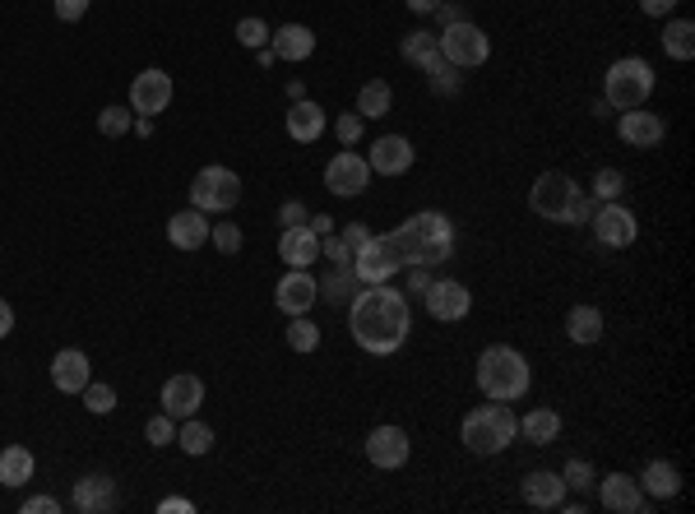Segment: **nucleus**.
Segmentation results:
<instances>
[{"label":"nucleus","mask_w":695,"mask_h":514,"mask_svg":"<svg viewBox=\"0 0 695 514\" xmlns=\"http://www.w3.org/2000/svg\"><path fill=\"white\" fill-rule=\"evenodd\" d=\"M177 445L186 454H195V459H200V454L214 450V431L204 427V422H195V417H186V422L177 427Z\"/></svg>","instance_id":"f704fd0d"},{"label":"nucleus","mask_w":695,"mask_h":514,"mask_svg":"<svg viewBox=\"0 0 695 514\" xmlns=\"http://www.w3.org/2000/svg\"><path fill=\"white\" fill-rule=\"evenodd\" d=\"M422 301H427L431 320H464L468 306H473L468 288L464 283H455V278H431V288L422 292Z\"/></svg>","instance_id":"ddd939ff"},{"label":"nucleus","mask_w":695,"mask_h":514,"mask_svg":"<svg viewBox=\"0 0 695 514\" xmlns=\"http://www.w3.org/2000/svg\"><path fill=\"white\" fill-rule=\"evenodd\" d=\"M278 223H283V227H306V223H311V214H306L302 200H288L283 209H278Z\"/></svg>","instance_id":"de8ad7c7"},{"label":"nucleus","mask_w":695,"mask_h":514,"mask_svg":"<svg viewBox=\"0 0 695 514\" xmlns=\"http://www.w3.org/2000/svg\"><path fill=\"white\" fill-rule=\"evenodd\" d=\"M640 491L654 496V501H672L677 491H682V473L668 464V459H654V464L640 473Z\"/></svg>","instance_id":"bb28decb"},{"label":"nucleus","mask_w":695,"mask_h":514,"mask_svg":"<svg viewBox=\"0 0 695 514\" xmlns=\"http://www.w3.org/2000/svg\"><path fill=\"white\" fill-rule=\"evenodd\" d=\"M362 130H367V116H357V112H348V116H339V121H334V135H339L343 144H357V139H362Z\"/></svg>","instance_id":"a18cd8bd"},{"label":"nucleus","mask_w":695,"mask_h":514,"mask_svg":"<svg viewBox=\"0 0 695 514\" xmlns=\"http://www.w3.org/2000/svg\"><path fill=\"white\" fill-rule=\"evenodd\" d=\"M278 260L288 264V269H311L320 260V237L311 227H283V237H278Z\"/></svg>","instance_id":"aec40b11"},{"label":"nucleus","mask_w":695,"mask_h":514,"mask_svg":"<svg viewBox=\"0 0 695 514\" xmlns=\"http://www.w3.org/2000/svg\"><path fill=\"white\" fill-rule=\"evenodd\" d=\"M237 200H241V176L232 167H204L190 181V209H200V214H228Z\"/></svg>","instance_id":"423d86ee"},{"label":"nucleus","mask_w":695,"mask_h":514,"mask_svg":"<svg viewBox=\"0 0 695 514\" xmlns=\"http://www.w3.org/2000/svg\"><path fill=\"white\" fill-rule=\"evenodd\" d=\"M431 88H436V93H459V75H455V65L445 61L441 70L431 75Z\"/></svg>","instance_id":"09e8293b"},{"label":"nucleus","mask_w":695,"mask_h":514,"mask_svg":"<svg viewBox=\"0 0 695 514\" xmlns=\"http://www.w3.org/2000/svg\"><path fill=\"white\" fill-rule=\"evenodd\" d=\"M89 380H93V366H89L84 352H79V348L56 352V362H51V385L61 389V394H79Z\"/></svg>","instance_id":"4be33fe9"},{"label":"nucleus","mask_w":695,"mask_h":514,"mask_svg":"<svg viewBox=\"0 0 695 514\" xmlns=\"http://www.w3.org/2000/svg\"><path fill=\"white\" fill-rule=\"evenodd\" d=\"M75 510L79 514H107V510H116V482L107 473H89L84 482H75Z\"/></svg>","instance_id":"5701e85b"},{"label":"nucleus","mask_w":695,"mask_h":514,"mask_svg":"<svg viewBox=\"0 0 695 514\" xmlns=\"http://www.w3.org/2000/svg\"><path fill=\"white\" fill-rule=\"evenodd\" d=\"M274 301H278V311H288V315H306L311 306L320 301V283L306 269H292L283 283H278V292H274Z\"/></svg>","instance_id":"f3484780"},{"label":"nucleus","mask_w":695,"mask_h":514,"mask_svg":"<svg viewBox=\"0 0 695 514\" xmlns=\"http://www.w3.org/2000/svg\"><path fill=\"white\" fill-rule=\"evenodd\" d=\"M589 218H594V200H589V195H575V204H570V214H566V223H589Z\"/></svg>","instance_id":"3c124183"},{"label":"nucleus","mask_w":695,"mask_h":514,"mask_svg":"<svg viewBox=\"0 0 695 514\" xmlns=\"http://www.w3.org/2000/svg\"><path fill=\"white\" fill-rule=\"evenodd\" d=\"M598 501H603V510H612V514H635V510H645V491H640L635 477L607 473L603 482H598Z\"/></svg>","instance_id":"dca6fc26"},{"label":"nucleus","mask_w":695,"mask_h":514,"mask_svg":"<svg viewBox=\"0 0 695 514\" xmlns=\"http://www.w3.org/2000/svg\"><path fill=\"white\" fill-rule=\"evenodd\" d=\"M209 241H214L223 255H237V251H241V227H237V223H214Z\"/></svg>","instance_id":"37998d69"},{"label":"nucleus","mask_w":695,"mask_h":514,"mask_svg":"<svg viewBox=\"0 0 695 514\" xmlns=\"http://www.w3.org/2000/svg\"><path fill=\"white\" fill-rule=\"evenodd\" d=\"M130 126H135V116H130L126 107H102V112H98V130L107 139H121Z\"/></svg>","instance_id":"4c0bfd02"},{"label":"nucleus","mask_w":695,"mask_h":514,"mask_svg":"<svg viewBox=\"0 0 695 514\" xmlns=\"http://www.w3.org/2000/svg\"><path fill=\"white\" fill-rule=\"evenodd\" d=\"M306 227H311V232H316V237H329V232H334V218L316 214V218H311V223H306Z\"/></svg>","instance_id":"bf43d9fd"},{"label":"nucleus","mask_w":695,"mask_h":514,"mask_svg":"<svg viewBox=\"0 0 695 514\" xmlns=\"http://www.w3.org/2000/svg\"><path fill=\"white\" fill-rule=\"evenodd\" d=\"M135 130H139V135H144V139H149V135H153V116H139V121H135Z\"/></svg>","instance_id":"680f3d73"},{"label":"nucleus","mask_w":695,"mask_h":514,"mask_svg":"<svg viewBox=\"0 0 695 514\" xmlns=\"http://www.w3.org/2000/svg\"><path fill=\"white\" fill-rule=\"evenodd\" d=\"M167 102H172V75H163V70H139L135 84H130V112L158 116V112H167Z\"/></svg>","instance_id":"f8f14e48"},{"label":"nucleus","mask_w":695,"mask_h":514,"mask_svg":"<svg viewBox=\"0 0 695 514\" xmlns=\"http://www.w3.org/2000/svg\"><path fill=\"white\" fill-rule=\"evenodd\" d=\"M214 223L200 214V209H181V214L167 218V241L177 246V251H200L204 241H209Z\"/></svg>","instance_id":"412c9836"},{"label":"nucleus","mask_w":695,"mask_h":514,"mask_svg":"<svg viewBox=\"0 0 695 514\" xmlns=\"http://www.w3.org/2000/svg\"><path fill=\"white\" fill-rule=\"evenodd\" d=\"M357 288H362V283H357L353 269H329V278L320 283V297H325L329 306H343V301L357 297Z\"/></svg>","instance_id":"72a5a7b5"},{"label":"nucleus","mask_w":695,"mask_h":514,"mask_svg":"<svg viewBox=\"0 0 695 514\" xmlns=\"http://www.w3.org/2000/svg\"><path fill=\"white\" fill-rule=\"evenodd\" d=\"M320 260H329V269H353V251L343 246L334 232L329 237H320Z\"/></svg>","instance_id":"79ce46f5"},{"label":"nucleus","mask_w":695,"mask_h":514,"mask_svg":"<svg viewBox=\"0 0 695 514\" xmlns=\"http://www.w3.org/2000/svg\"><path fill=\"white\" fill-rule=\"evenodd\" d=\"M566 334H570V343H584V348L603 339V315H598V306H570Z\"/></svg>","instance_id":"c756f323"},{"label":"nucleus","mask_w":695,"mask_h":514,"mask_svg":"<svg viewBox=\"0 0 695 514\" xmlns=\"http://www.w3.org/2000/svg\"><path fill=\"white\" fill-rule=\"evenodd\" d=\"M394 237L404 246L408 264H441V260H450V251H455V227H450L445 214H436V209L413 214Z\"/></svg>","instance_id":"7ed1b4c3"},{"label":"nucleus","mask_w":695,"mask_h":514,"mask_svg":"<svg viewBox=\"0 0 695 514\" xmlns=\"http://www.w3.org/2000/svg\"><path fill=\"white\" fill-rule=\"evenodd\" d=\"M617 135L631 144V149H654V144H663V135H668V126H663V116L654 112H640V107H631V112H621V126Z\"/></svg>","instance_id":"6ab92c4d"},{"label":"nucleus","mask_w":695,"mask_h":514,"mask_svg":"<svg viewBox=\"0 0 695 514\" xmlns=\"http://www.w3.org/2000/svg\"><path fill=\"white\" fill-rule=\"evenodd\" d=\"M84 14H89V0H56V19H65V24H75Z\"/></svg>","instance_id":"8fccbe9b"},{"label":"nucleus","mask_w":695,"mask_h":514,"mask_svg":"<svg viewBox=\"0 0 695 514\" xmlns=\"http://www.w3.org/2000/svg\"><path fill=\"white\" fill-rule=\"evenodd\" d=\"M200 403H204V380L190 376V371H181V376H172L163 385V413H172L177 422L200 413Z\"/></svg>","instance_id":"2eb2a0df"},{"label":"nucleus","mask_w":695,"mask_h":514,"mask_svg":"<svg viewBox=\"0 0 695 514\" xmlns=\"http://www.w3.org/2000/svg\"><path fill=\"white\" fill-rule=\"evenodd\" d=\"M371 181V163L362 158V153L343 149L334 153V163L325 167V190L329 195H339V200H353V195H362Z\"/></svg>","instance_id":"9d476101"},{"label":"nucleus","mask_w":695,"mask_h":514,"mask_svg":"<svg viewBox=\"0 0 695 514\" xmlns=\"http://www.w3.org/2000/svg\"><path fill=\"white\" fill-rule=\"evenodd\" d=\"M237 42H241V47H251V51L269 47V24H265V19H241V24H237Z\"/></svg>","instance_id":"a19ab883"},{"label":"nucleus","mask_w":695,"mask_h":514,"mask_svg":"<svg viewBox=\"0 0 695 514\" xmlns=\"http://www.w3.org/2000/svg\"><path fill=\"white\" fill-rule=\"evenodd\" d=\"M459 436H464V445L473 454H501L510 440L519 436V417L510 413L501 399H492L487 408H473V413L464 417Z\"/></svg>","instance_id":"39448f33"},{"label":"nucleus","mask_w":695,"mask_h":514,"mask_svg":"<svg viewBox=\"0 0 695 514\" xmlns=\"http://www.w3.org/2000/svg\"><path fill=\"white\" fill-rule=\"evenodd\" d=\"M144 440H149V445H172V440H177V417H172V413L149 417V427H144Z\"/></svg>","instance_id":"ea45409f"},{"label":"nucleus","mask_w":695,"mask_h":514,"mask_svg":"<svg viewBox=\"0 0 695 514\" xmlns=\"http://www.w3.org/2000/svg\"><path fill=\"white\" fill-rule=\"evenodd\" d=\"M408 454H413V445H408V431L404 427H376L367 436V459L376 468H385V473L404 468Z\"/></svg>","instance_id":"4468645a"},{"label":"nucleus","mask_w":695,"mask_h":514,"mask_svg":"<svg viewBox=\"0 0 695 514\" xmlns=\"http://www.w3.org/2000/svg\"><path fill=\"white\" fill-rule=\"evenodd\" d=\"M158 510H163V514H177V510H186V514H190V510H195V505H190L186 496H167V501L158 505Z\"/></svg>","instance_id":"13d9d810"},{"label":"nucleus","mask_w":695,"mask_h":514,"mask_svg":"<svg viewBox=\"0 0 695 514\" xmlns=\"http://www.w3.org/2000/svg\"><path fill=\"white\" fill-rule=\"evenodd\" d=\"M56 510H61L56 496H33V501H24V514H56Z\"/></svg>","instance_id":"864d4df0"},{"label":"nucleus","mask_w":695,"mask_h":514,"mask_svg":"<svg viewBox=\"0 0 695 514\" xmlns=\"http://www.w3.org/2000/svg\"><path fill=\"white\" fill-rule=\"evenodd\" d=\"M339 241H343V246H348V251H362V246H367V241H371V227L367 223H348V227H343V232H339Z\"/></svg>","instance_id":"49530a36"},{"label":"nucleus","mask_w":695,"mask_h":514,"mask_svg":"<svg viewBox=\"0 0 695 514\" xmlns=\"http://www.w3.org/2000/svg\"><path fill=\"white\" fill-rule=\"evenodd\" d=\"M561 482L575 487V491H589V487H594V468L584 464V459H570V464L561 468Z\"/></svg>","instance_id":"c03bdc74"},{"label":"nucleus","mask_w":695,"mask_h":514,"mask_svg":"<svg viewBox=\"0 0 695 514\" xmlns=\"http://www.w3.org/2000/svg\"><path fill=\"white\" fill-rule=\"evenodd\" d=\"M288 348H292V352H316V348H320V325H316V320H306V315H292V325H288Z\"/></svg>","instance_id":"c9c22d12"},{"label":"nucleus","mask_w":695,"mask_h":514,"mask_svg":"<svg viewBox=\"0 0 695 514\" xmlns=\"http://www.w3.org/2000/svg\"><path fill=\"white\" fill-rule=\"evenodd\" d=\"M672 5H677V0H640V10L654 14V19H663V14H668Z\"/></svg>","instance_id":"4d7b16f0"},{"label":"nucleus","mask_w":695,"mask_h":514,"mask_svg":"<svg viewBox=\"0 0 695 514\" xmlns=\"http://www.w3.org/2000/svg\"><path fill=\"white\" fill-rule=\"evenodd\" d=\"M399 51H404V61L417 65V70H427V75H436L445 65L441 47H436V33H408L404 42H399Z\"/></svg>","instance_id":"cd10ccee"},{"label":"nucleus","mask_w":695,"mask_h":514,"mask_svg":"<svg viewBox=\"0 0 695 514\" xmlns=\"http://www.w3.org/2000/svg\"><path fill=\"white\" fill-rule=\"evenodd\" d=\"M431 264H413V269H408V292H413V297H422V292L431 288V274H427Z\"/></svg>","instance_id":"603ef678"},{"label":"nucleus","mask_w":695,"mask_h":514,"mask_svg":"<svg viewBox=\"0 0 695 514\" xmlns=\"http://www.w3.org/2000/svg\"><path fill=\"white\" fill-rule=\"evenodd\" d=\"M436 47H441V56L455 65V70H473V65H482L492 56V38H487L478 24H468V19H459V24H450L445 33H436Z\"/></svg>","instance_id":"0eeeda50"},{"label":"nucleus","mask_w":695,"mask_h":514,"mask_svg":"<svg viewBox=\"0 0 695 514\" xmlns=\"http://www.w3.org/2000/svg\"><path fill=\"white\" fill-rule=\"evenodd\" d=\"M288 135L297 144H311V139L325 135V107H316L311 98H297L288 112Z\"/></svg>","instance_id":"393cba45"},{"label":"nucleus","mask_w":695,"mask_h":514,"mask_svg":"<svg viewBox=\"0 0 695 514\" xmlns=\"http://www.w3.org/2000/svg\"><path fill=\"white\" fill-rule=\"evenodd\" d=\"M33 468H38V459L24 445L0 450V487H24V482H33Z\"/></svg>","instance_id":"c85d7f7f"},{"label":"nucleus","mask_w":695,"mask_h":514,"mask_svg":"<svg viewBox=\"0 0 695 514\" xmlns=\"http://www.w3.org/2000/svg\"><path fill=\"white\" fill-rule=\"evenodd\" d=\"M413 158H417V149L404 135H380L371 144V172H380V176H404L413 167Z\"/></svg>","instance_id":"a211bd4d"},{"label":"nucleus","mask_w":695,"mask_h":514,"mask_svg":"<svg viewBox=\"0 0 695 514\" xmlns=\"http://www.w3.org/2000/svg\"><path fill=\"white\" fill-rule=\"evenodd\" d=\"M269 51H274L278 61H306L316 51V33L302 24H288V28H278V33H269Z\"/></svg>","instance_id":"b1692460"},{"label":"nucleus","mask_w":695,"mask_h":514,"mask_svg":"<svg viewBox=\"0 0 695 514\" xmlns=\"http://www.w3.org/2000/svg\"><path fill=\"white\" fill-rule=\"evenodd\" d=\"M621 190H626V176L617 172V167H603V172L594 176V195L603 204H612V200H621Z\"/></svg>","instance_id":"58836bf2"},{"label":"nucleus","mask_w":695,"mask_h":514,"mask_svg":"<svg viewBox=\"0 0 695 514\" xmlns=\"http://www.w3.org/2000/svg\"><path fill=\"white\" fill-rule=\"evenodd\" d=\"M436 5H441V0H408V10H413V14H431Z\"/></svg>","instance_id":"052dcab7"},{"label":"nucleus","mask_w":695,"mask_h":514,"mask_svg":"<svg viewBox=\"0 0 695 514\" xmlns=\"http://www.w3.org/2000/svg\"><path fill=\"white\" fill-rule=\"evenodd\" d=\"M649 93H654V65H649L645 56H621V61H612V70L603 75V102L612 112L645 107Z\"/></svg>","instance_id":"20e7f679"},{"label":"nucleus","mask_w":695,"mask_h":514,"mask_svg":"<svg viewBox=\"0 0 695 514\" xmlns=\"http://www.w3.org/2000/svg\"><path fill=\"white\" fill-rule=\"evenodd\" d=\"M10 334H14V306L0 297V339H10Z\"/></svg>","instance_id":"5fc2aeb1"},{"label":"nucleus","mask_w":695,"mask_h":514,"mask_svg":"<svg viewBox=\"0 0 695 514\" xmlns=\"http://www.w3.org/2000/svg\"><path fill=\"white\" fill-rule=\"evenodd\" d=\"M431 14H436V19H441L445 28H450V24H459V19H464V10H459V5H436V10H431Z\"/></svg>","instance_id":"6e6d98bb"},{"label":"nucleus","mask_w":695,"mask_h":514,"mask_svg":"<svg viewBox=\"0 0 695 514\" xmlns=\"http://www.w3.org/2000/svg\"><path fill=\"white\" fill-rule=\"evenodd\" d=\"M524 501L538 505V510H556V505L566 501V482H561V473H547V468L529 473L524 477Z\"/></svg>","instance_id":"a878e982"},{"label":"nucleus","mask_w":695,"mask_h":514,"mask_svg":"<svg viewBox=\"0 0 695 514\" xmlns=\"http://www.w3.org/2000/svg\"><path fill=\"white\" fill-rule=\"evenodd\" d=\"M533 385V371L524 362V352H515L510 343H492L482 348L478 357V389L487 399H501V403H515L524 399Z\"/></svg>","instance_id":"f03ea898"},{"label":"nucleus","mask_w":695,"mask_h":514,"mask_svg":"<svg viewBox=\"0 0 695 514\" xmlns=\"http://www.w3.org/2000/svg\"><path fill=\"white\" fill-rule=\"evenodd\" d=\"M658 42H663V51H668L672 61H691L695 56V24L691 19H672Z\"/></svg>","instance_id":"7c9ffc66"},{"label":"nucleus","mask_w":695,"mask_h":514,"mask_svg":"<svg viewBox=\"0 0 695 514\" xmlns=\"http://www.w3.org/2000/svg\"><path fill=\"white\" fill-rule=\"evenodd\" d=\"M519 431H524L533 445H552V440L561 436V417H556V408H533V413L519 422Z\"/></svg>","instance_id":"2f4dec72"},{"label":"nucleus","mask_w":695,"mask_h":514,"mask_svg":"<svg viewBox=\"0 0 695 514\" xmlns=\"http://www.w3.org/2000/svg\"><path fill=\"white\" fill-rule=\"evenodd\" d=\"M348 329H353L357 348L390 357L408 343L413 334V315H408V297L390 283H362L357 297L348 301Z\"/></svg>","instance_id":"f257e3e1"},{"label":"nucleus","mask_w":695,"mask_h":514,"mask_svg":"<svg viewBox=\"0 0 695 514\" xmlns=\"http://www.w3.org/2000/svg\"><path fill=\"white\" fill-rule=\"evenodd\" d=\"M575 195H580V186H575L566 172H543L529 190V209L538 218H547V223H566Z\"/></svg>","instance_id":"1a4fd4ad"},{"label":"nucleus","mask_w":695,"mask_h":514,"mask_svg":"<svg viewBox=\"0 0 695 514\" xmlns=\"http://www.w3.org/2000/svg\"><path fill=\"white\" fill-rule=\"evenodd\" d=\"M589 223H594V237L603 241V246H612V251H621V246H631V241L640 237V223H635V214L626 209V204H617V200L603 204V209H598Z\"/></svg>","instance_id":"9b49d317"},{"label":"nucleus","mask_w":695,"mask_h":514,"mask_svg":"<svg viewBox=\"0 0 695 514\" xmlns=\"http://www.w3.org/2000/svg\"><path fill=\"white\" fill-rule=\"evenodd\" d=\"M390 102H394V93H390V84L385 79H371V84H362V93H357V116H390Z\"/></svg>","instance_id":"473e14b6"},{"label":"nucleus","mask_w":695,"mask_h":514,"mask_svg":"<svg viewBox=\"0 0 695 514\" xmlns=\"http://www.w3.org/2000/svg\"><path fill=\"white\" fill-rule=\"evenodd\" d=\"M79 399H84V408H89V413H112L116 408V389L112 385H102V380H89V385L79 389Z\"/></svg>","instance_id":"e433bc0d"},{"label":"nucleus","mask_w":695,"mask_h":514,"mask_svg":"<svg viewBox=\"0 0 695 514\" xmlns=\"http://www.w3.org/2000/svg\"><path fill=\"white\" fill-rule=\"evenodd\" d=\"M399 269H408L404 260V246H399V237H371L362 251L353 255V274L357 283H390Z\"/></svg>","instance_id":"6e6552de"}]
</instances>
